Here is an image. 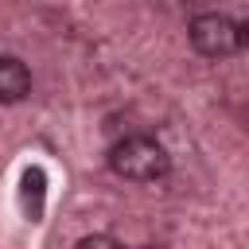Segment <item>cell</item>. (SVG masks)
I'll return each mask as SVG.
<instances>
[{
  "mask_svg": "<svg viewBox=\"0 0 249 249\" xmlns=\"http://www.w3.org/2000/svg\"><path fill=\"white\" fill-rule=\"evenodd\" d=\"M191 47L206 58H230L245 47V23L222 16V12H206L191 19Z\"/></svg>",
  "mask_w": 249,
  "mask_h": 249,
  "instance_id": "obj_2",
  "label": "cell"
},
{
  "mask_svg": "<svg viewBox=\"0 0 249 249\" xmlns=\"http://www.w3.org/2000/svg\"><path fill=\"white\" fill-rule=\"evenodd\" d=\"M109 167L128 183H156L167 175V152L152 136H124L109 148Z\"/></svg>",
  "mask_w": 249,
  "mask_h": 249,
  "instance_id": "obj_1",
  "label": "cell"
},
{
  "mask_svg": "<svg viewBox=\"0 0 249 249\" xmlns=\"http://www.w3.org/2000/svg\"><path fill=\"white\" fill-rule=\"evenodd\" d=\"M74 249H124L117 237H109V233H89V237H82Z\"/></svg>",
  "mask_w": 249,
  "mask_h": 249,
  "instance_id": "obj_4",
  "label": "cell"
},
{
  "mask_svg": "<svg viewBox=\"0 0 249 249\" xmlns=\"http://www.w3.org/2000/svg\"><path fill=\"white\" fill-rule=\"evenodd\" d=\"M31 93V70L12 58V54H0V105H16Z\"/></svg>",
  "mask_w": 249,
  "mask_h": 249,
  "instance_id": "obj_3",
  "label": "cell"
},
{
  "mask_svg": "<svg viewBox=\"0 0 249 249\" xmlns=\"http://www.w3.org/2000/svg\"><path fill=\"white\" fill-rule=\"evenodd\" d=\"M144 249H156V245H144Z\"/></svg>",
  "mask_w": 249,
  "mask_h": 249,
  "instance_id": "obj_5",
  "label": "cell"
}]
</instances>
